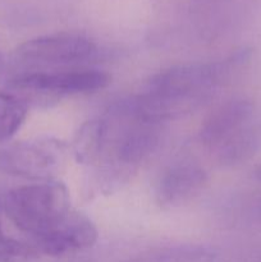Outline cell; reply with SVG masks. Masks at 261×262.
I'll return each instance as SVG.
<instances>
[{
	"label": "cell",
	"mask_w": 261,
	"mask_h": 262,
	"mask_svg": "<svg viewBox=\"0 0 261 262\" xmlns=\"http://www.w3.org/2000/svg\"><path fill=\"white\" fill-rule=\"evenodd\" d=\"M252 176H253V178L256 179V181L261 182V164H260V165L255 166V169L252 170Z\"/></svg>",
	"instance_id": "13"
},
{
	"label": "cell",
	"mask_w": 261,
	"mask_h": 262,
	"mask_svg": "<svg viewBox=\"0 0 261 262\" xmlns=\"http://www.w3.org/2000/svg\"><path fill=\"white\" fill-rule=\"evenodd\" d=\"M252 113L253 104L248 99L240 97L224 102L206 118L200 129V141L215 150L233 133L245 127Z\"/></svg>",
	"instance_id": "8"
},
{
	"label": "cell",
	"mask_w": 261,
	"mask_h": 262,
	"mask_svg": "<svg viewBox=\"0 0 261 262\" xmlns=\"http://www.w3.org/2000/svg\"><path fill=\"white\" fill-rule=\"evenodd\" d=\"M97 235L99 233L94 223L86 215L72 210L58 228L33 241L31 245L40 253L59 257L92 247L96 243Z\"/></svg>",
	"instance_id": "7"
},
{
	"label": "cell",
	"mask_w": 261,
	"mask_h": 262,
	"mask_svg": "<svg viewBox=\"0 0 261 262\" xmlns=\"http://www.w3.org/2000/svg\"><path fill=\"white\" fill-rule=\"evenodd\" d=\"M110 82L112 76L106 72L76 68L58 72H27L10 79L9 86L22 95L64 96L100 91L109 86Z\"/></svg>",
	"instance_id": "3"
},
{
	"label": "cell",
	"mask_w": 261,
	"mask_h": 262,
	"mask_svg": "<svg viewBox=\"0 0 261 262\" xmlns=\"http://www.w3.org/2000/svg\"><path fill=\"white\" fill-rule=\"evenodd\" d=\"M28 106L13 92L0 91V142L10 140L25 123Z\"/></svg>",
	"instance_id": "11"
},
{
	"label": "cell",
	"mask_w": 261,
	"mask_h": 262,
	"mask_svg": "<svg viewBox=\"0 0 261 262\" xmlns=\"http://www.w3.org/2000/svg\"><path fill=\"white\" fill-rule=\"evenodd\" d=\"M40 252L31 243L0 235V262H32Z\"/></svg>",
	"instance_id": "12"
},
{
	"label": "cell",
	"mask_w": 261,
	"mask_h": 262,
	"mask_svg": "<svg viewBox=\"0 0 261 262\" xmlns=\"http://www.w3.org/2000/svg\"><path fill=\"white\" fill-rule=\"evenodd\" d=\"M206 182V171L197 163H174L159 177L155 186L156 201L164 209L182 206L199 196Z\"/></svg>",
	"instance_id": "6"
},
{
	"label": "cell",
	"mask_w": 261,
	"mask_h": 262,
	"mask_svg": "<svg viewBox=\"0 0 261 262\" xmlns=\"http://www.w3.org/2000/svg\"><path fill=\"white\" fill-rule=\"evenodd\" d=\"M216 253L200 246H178L160 248L124 262H215Z\"/></svg>",
	"instance_id": "10"
},
{
	"label": "cell",
	"mask_w": 261,
	"mask_h": 262,
	"mask_svg": "<svg viewBox=\"0 0 261 262\" xmlns=\"http://www.w3.org/2000/svg\"><path fill=\"white\" fill-rule=\"evenodd\" d=\"M258 214L261 215V205H260V207H258Z\"/></svg>",
	"instance_id": "15"
},
{
	"label": "cell",
	"mask_w": 261,
	"mask_h": 262,
	"mask_svg": "<svg viewBox=\"0 0 261 262\" xmlns=\"http://www.w3.org/2000/svg\"><path fill=\"white\" fill-rule=\"evenodd\" d=\"M63 145L55 141L17 142L0 148V171L35 181L51 179L63 164Z\"/></svg>",
	"instance_id": "5"
},
{
	"label": "cell",
	"mask_w": 261,
	"mask_h": 262,
	"mask_svg": "<svg viewBox=\"0 0 261 262\" xmlns=\"http://www.w3.org/2000/svg\"><path fill=\"white\" fill-rule=\"evenodd\" d=\"M4 211L33 242L58 228L72 211L68 189L50 181L18 187L5 194Z\"/></svg>",
	"instance_id": "2"
},
{
	"label": "cell",
	"mask_w": 261,
	"mask_h": 262,
	"mask_svg": "<svg viewBox=\"0 0 261 262\" xmlns=\"http://www.w3.org/2000/svg\"><path fill=\"white\" fill-rule=\"evenodd\" d=\"M250 59V49H242L219 61L163 69L148 79L143 92L125 102L137 117L163 124L197 109Z\"/></svg>",
	"instance_id": "1"
},
{
	"label": "cell",
	"mask_w": 261,
	"mask_h": 262,
	"mask_svg": "<svg viewBox=\"0 0 261 262\" xmlns=\"http://www.w3.org/2000/svg\"><path fill=\"white\" fill-rule=\"evenodd\" d=\"M260 146V135L255 127L246 124L220 143L215 151L223 165H237L252 158Z\"/></svg>",
	"instance_id": "9"
},
{
	"label": "cell",
	"mask_w": 261,
	"mask_h": 262,
	"mask_svg": "<svg viewBox=\"0 0 261 262\" xmlns=\"http://www.w3.org/2000/svg\"><path fill=\"white\" fill-rule=\"evenodd\" d=\"M97 45L76 33L40 36L20 43L14 50L15 60L33 66H72L95 58Z\"/></svg>",
	"instance_id": "4"
},
{
	"label": "cell",
	"mask_w": 261,
	"mask_h": 262,
	"mask_svg": "<svg viewBox=\"0 0 261 262\" xmlns=\"http://www.w3.org/2000/svg\"><path fill=\"white\" fill-rule=\"evenodd\" d=\"M4 234V233H3V230H2V223H0V235H3Z\"/></svg>",
	"instance_id": "14"
}]
</instances>
